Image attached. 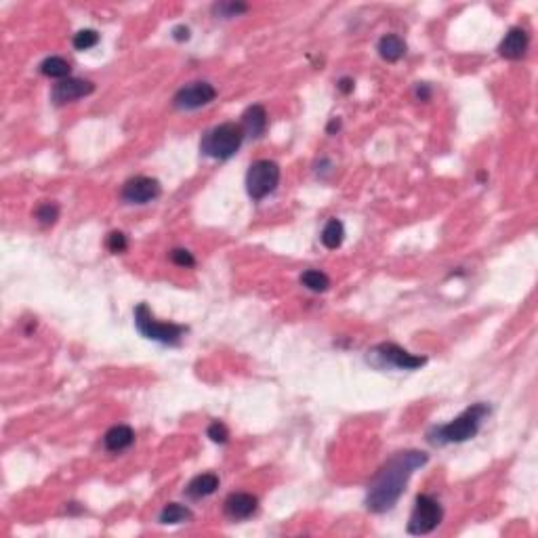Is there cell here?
Here are the masks:
<instances>
[{
	"label": "cell",
	"mask_w": 538,
	"mask_h": 538,
	"mask_svg": "<svg viewBox=\"0 0 538 538\" xmlns=\"http://www.w3.org/2000/svg\"><path fill=\"white\" fill-rule=\"evenodd\" d=\"M212 11L219 13L221 17H236V15H240V13H247L249 6L242 4V2H221V4H214Z\"/></svg>",
	"instance_id": "603a6c76"
},
{
	"label": "cell",
	"mask_w": 538,
	"mask_h": 538,
	"mask_svg": "<svg viewBox=\"0 0 538 538\" xmlns=\"http://www.w3.org/2000/svg\"><path fill=\"white\" fill-rule=\"evenodd\" d=\"M368 362H373L378 368H398V371H416L427 360L420 356H414L410 351L402 349L395 343H381L373 351H368Z\"/></svg>",
	"instance_id": "5b68a950"
},
{
	"label": "cell",
	"mask_w": 538,
	"mask_h": 538,
	"mask_svg": "<svg viewBox=\"0 0 538 538\" xmlns=\"http://www.w3.org/2000/svg\"><path fill=\"white\" fill-rule=\"evenodd\" d=\"M442 517H444V511L435 498L429 495H418L414 500L413 515L408 522V532L414 537L429 534L442 524Z\"/></svg>",
	"instance_id": "8992f818"
},
{
	"label": "cell",
	"mask_w": 538,
	"mask_h": 538,
	"mask_svg": "<svg viewBox=\"0 0 538 538\" xmlns=\"http://www.w3.org/2000/svg\"><path fill=\"white\" fill-rule=\"evenodd\" d=\"M99 42V34L95 32V30H81V32H76L74 34V48H78V51H88V48H93L95 44Z\"/></svg>",
	"instance_id": "7402d4cb"
},
{
	"label": "cell",
	"mask_w": 538,
	"mask_h": 538,
	"mask_svg": "<svg viewBox=\"0 0 538 538\" xmlns=\"http://www.w3.org/2000/svg\"><path fill=\"white\" fill-rule=\"evenodd\" d=\"M192 519V511L179 502H168L165 509L160 511V522L162 524H183V522H190Z\"/></svg>",
	"instance_id": "d6986e66"
},
{
	"label": "cell",
	"mask_w": 538,
	"mask_h": 538,
	"mask_svg": "<svg viewBox=\"0 0 538 538\" xmlns=\"http://www.w3.org/2000/svg\"><path fill=\"white\" fill-rule=\"evenodd\" d=\"M95 90V84L84 78H66L53 86L51 90V99L55 105H66L72 103L76 99H83L86 95H90Z\"/></svg>",
	"instance_id": "30bf717a"
},
{
	"label": "cell",
	"mask_w": 538,
	"mask_h": 538,
	"mask_svg": "<svg viewBox=\"0 0 538 538\" xmlns=\"http://www.w3.org/2000/svg\"><path fill=\"white\" fill-rule=\"evenodd\" d=\"M219 488V477L214 473H202V475H196L187 488H185V495L190 498H207L210 497L214 490Z\"/></svg>",
	"instance_id": "9a60e30c"
},
{
	"label": "cell",
	"mask_w": 538,
	"mask_h": 538,
	"mask_svg": "<svg viewBox=\"0 0 538 538\" xmlns=\"http://www.w3.org/2000/svg\"><path fill=\"white\" fill-rule=\"evenodd\" d=\"M108 249L110 252H125L128 249V240H126V236L123 232H112L110 236H108Z\"/></svg>",
	"instance_id": "484cf974"
},
{
	"label": "cell",
	"mask_w": 538,
	"mask_h": 538,
	"mask_svg": "<svg viewBox=\"0 0 538 538\" xmlns=\"http://www.w3.org/2000/svg\"><path fill=\"white\" fill-rule=\"evenodd\" d=\"M135 326L145 338L150 341H158L162 345H179L181 338L185 336L187 329L179 326V324H168V322H158L150 307L145 303H139L135 307Z\"/></svg>",
	"instance_id": "277c9868"
},
{
	"label": "cell",
	"mask_w": 538,
	"mask_h": 538,
	"mask_svg": "<svg viewBox=\"0 0 538 538\" xmlns=\"http://www.w3.org/2000/svg\"><path fill=\"white\" fill-rule=\"evenodd\" d=\"M135 442V431L128 425H116L103 435V446L110 452H123Z\"/></svg>",
	"instance_id": "5bb4252c"
},
{
	"label": "cell",
	"mask_w": 538,
	"mask_h": 538,
	"mask_svg": "<svg viewBox=\"0 0 538 538\" xmlns=\"http://www.w3.org/2000/svg\"><path fill=\"white\" fill-rule=\"evenodd\" d=\"M338 126H341V120H338V118H332V123L329 125V133H334V130H338Z\"/></svg>",
	"instance_id": "f546056e"
},
{
	"label": "cell",
	"mask_w": 538,
	"mask_h": 538,
	"mask_svg": "<svg viewBox=\"0 0 538 538\" xmlns=\"http://www.w3.org/2000/svg\"><path fill=\"white\" fill-rule=\"evenodd\" d=\"M490 414V408L486 404H473L471 408H467L460 416H456L455 420L446 423V425H440V427H433L429 433H427V440L433 444V446H446V444H460V442H467L471 438L477 435L484 418Z\"/></svg>",
	"instance_id": "7a4b0ae2"
},
{
	"label": "cell",
	"mask_w": 538,
	"mask_h": 538,
	"mask_svg": "<svg viewBox=\"0 0 538 538\" xmlns=\"http://www.w3.org/2000/svg\"><path fill=\"white\" fill-rule=\"evenodd\" d=\"M427 462V455L420 450H404L393 455L374 475L366 495V507L373 513H385L398 505L406 490L413 473Z\"/></svg>",
	"instance_id": "6da1fadb"
},
{
	"label": "cell",
	"mask_w": 538,
	"mask_h": 538,
	"mask_svg": "<svg viewBox=\"0 0 538 538\" xmlns=\"http://www.w3.org/2000/svg\"><path fill=\"white\" fill-rule=\"evenodd\" d=\"M280 183V166L274 160H257L247 172V192L252 200H263Z\"/></svg>",
	"instance_id": "52a82bcc"
},
{
	"label": "cell",
	"mask_w": 538,
	"mask_h": 538,
	"mask_svg": "<svg viewBox=\"0 0 538 538\" xmlns=\"http://www.w3.org/2000/svg\"><path fill=\"white\" fill-rule=\"evenodd\" d=\"M244 137L247 135L242 130V125L225 123V125L214 126L202 137L200 152L208 158H212V160H227L240 150Z\"/></svg>",
	"instance_id": "3957f363"
},
{
	"label": "cell",
	"mask_w": 538,
	"mask_h": 538,
	"mask_svg": "<svg viewBox=\"0 0 538 538\" xmlns=\"http://www.w3.org/2000/svg\"><path fill=\"white\" fill-rule=\"evenodd\" d=\"M214 97H217V90L210 83H192L183 86L175 95L172 105L181 112H192V110L208 105L210 101H214Z\"/></svg>",
	"instance_id": "ba28073f"
},
{
	"label": "cell",
	"mask_w": 538,
	"mask_h": 538,
	"mask_svg": "<svg viewBox=\"0 0 538 538\" xmlns=\"http://www.w3.org/2000/svg\"><path fill=\"white\" fill-rule=\"evenodd\" d=\"M70 63L63 57H46L41 63V72L48 78H59L66 81V76H70Z\"/></svg>",
	"instance_id": "ac0fdd59"
},
{
	"label": "cell",
	"mask_w": 538,
	"mask_h": 538,
	"mask_svg": "<svg viewBox=\"0 0 538 538\" xmlns=\"http://www.w3.org/2000/svg\"><path fill=\"white\" fill-rule=\"evenodd\" d=\"M301 284L311 292H324L331 286V278L320 269H307L301 276Z\"/></svg>",
	"instance_id": "ffe728a7"
},
{
	"label": "cell",
	"mask_w": 538,
	"mask_h": 538,
	"mask_svg": "<svg viewBox=\"0 0 538 538\" xmlns=\"http://www.w3.org/2000/svg\"><path fill=\"white\" fill-rule=\"evenodd\" d=\"M259 500L249 492H234L225 500V513L232 519H249L250 515L257 511Z\"/></svg>",
	"instance_id": "7c38bea8"
},
{
	"label": "cell",
	"mask_w": 538,
	"mask_h": 538,
	"mask_svg": "<svg viewBox=\"0 0 538 538\" xmlns=\"http://www.w3.org/2000/svg\"><path fill=\"white\" fill-rule=\"evenodd\" d=\"M172 38L179 42L190 41V28H185V26H177V28L172 30Z\"/></svg>",
	"instance_id": "4316f807"
},
{
	"label": "cell",
	"mask_w": 538,
	"mask_h": 538,
	"mask_svg": "<svg viewBox=\"0 0 538 538\" xmlns=\"http://www.w3.org/2000/svg\"><path fill=\"white\" fill-rule=\"evenodd\" d=\"M160 196V181L152 177L128 179L123 187V200L126 205H148Z\"/></svg>",
	"instance_id": "9c48e42d"
},
{
	"label": "cell",
	"mask_w": 538,
	"mask_h": 538,
	"mask_svg": "<svg viewBox=\"0 0 538 538\" xmlns=\"http://www.w3.org/2000/svg\"><path fill=\"white\" fill-rule=\"evenodd\" d=\"M416 97H418L420 101H427V99L431 97L429 86H427V84H418V86H416Z\"/></svg>",
	"instance_id": "83f0119b"
},
{
	"label": "cell",
	"mask_w": 538,
	"mask_h": 538,
	"mask_svg": "<svg viewBox=\"0 0 538 538\" xmlns=\"http://www.w3.org/2000/svg\"><path fill=\"white\" fill-rule=\"evenodd\" d=\"M338 88H341L345 95L351 93V90H353V81H351V78H341V81H338Z\"/></svg>",
	"instance_id": "f1b7e54d"
},
{
	"label": "cell",
	"mask_w": 538,
	"mask_h": 538,
	"mask_svg": "<svg viewBox=\"0 0 538 538\" xmlns=\"http://www.w3.org/2000/svg\"><path fill=\"white\" fill-rule=\"evenodd\" d=\"M378 55L385 59V61H400L404 55H406V42L402 41L398 34H385L381 41H378Z\"/></svg>",
	"instance_id": "2e32d148"
},
{
	"label": "cell",
	"mask_w": 538,
	"mask_h": 538,
	"mask_svg": "<svg viewBox=\"0 0 538 538\" xmlns=\"http://www.w3.org/2000/svg\"><path fill=\"white\" fill-rule=\"evenodd\" d=\"M207 433L214 444H227V440H229V431H227V427L221 420H212L208 425Z\"/></svg>",
	"instance_id": "cb8c5ba5"
},
{
	"label": "cell",
	"mask_w": 538,
	"mask_h": 538,
	"mask_svg": "<svg viewBox=\"0 0 538 538\" xmlns=\"http://www.w3.org/2000/svg\"><path fill=\"white\" fill-rule=\"evenodd\" d=\"M242 130L252 139H259L267 130V112L263 105H250L242 116Z\"/></svg>",
	"instance_id": "4fadbf2b"
},
{
	"label": "cell",
	"mask_w": 538,
	"mask_h": 538,
	"mask_svg": "<svg viewBox=\"0 0 538 538\" xmlns=\"http://www.w3.org/2000/svg\"><path fill=\"white\" fill-rule=\"evenodd\" d=\"M36 219H38L42 227H51L59 219V207L53 205V202H44V205L36 208Z\"/></svg>",
	"instance_id": "44dd1931"
},
{
	"label": "cell",
	"mask_w": 538,
	"mask_h": 538,
	"mask_svg": "<svg viewBox=\"0 0 538 538\" xmlns=\"http://www.w3.org/2000/svg\"><path fill=\"white\" fill-rule=\"evenodd\" d=\"M320 238H322V244H324L326 249H338V247L343 244V240H345V225H343L338 219H331V221L324 225Z\"/></svg>",
	"instance_id": "e0dca14e"
},
{
	"label": "cell",
	"mask_w": 538,
	"mask_h": 538,
	"mask_svg": "<svg viewBox=\"0 0 538 538\" xmlns=\"http://www.w3.org/2000/svg\"><path fill=\"white\" fill-rule=\"evenodd\" d=\"M528 42L530 36L524 28H511L498 44V53L505 59H522L528 51Z\"/></svg>",
	"instance_id": "8fae6325"
},
{
	"label": "cell",
	"mask_w": 538,
	"mask_h": 538,
	"mask_svg": "<svg viewBox=\"0 0 538 538\" xmlns=\"http://www.w3.org/2000/svg\"><path fill=\"white\" fill-rule=\"evenodd\" d=\"M170 261L179 267H194L196 265V259L190 250L185 249H175L170 252Z\"/></svg>",
	"instance_id": "d4e9b609"
}]
</instances>
